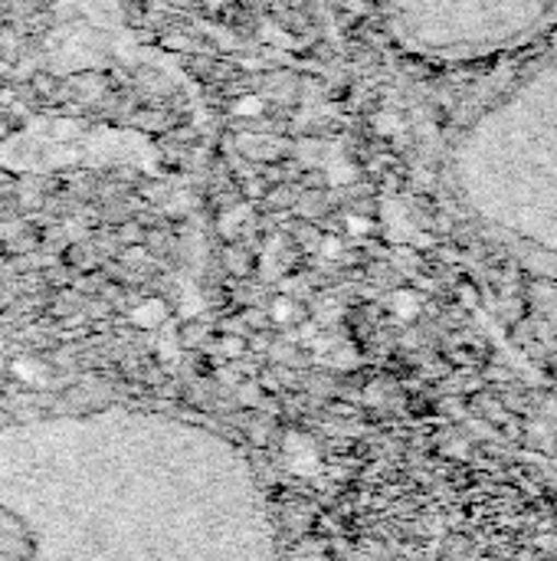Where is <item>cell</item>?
I'll return each instance as SVG.
<instances>
[{"label": "cell", "instance_id": "cell-1", "mask_svg": "<svg viewBox=\"0 0 557 561\" xmlns=\"http://www.w3.org/2000/svg\"><path fill=\"white\" fill-rule=\"evenodd\" d=\"M16 371H20V375H26V381H36V375H39V368H36V365H30V362H16Z\"/></svg>", "mask_w": 557, "mask_h": 561}]
</instances>
